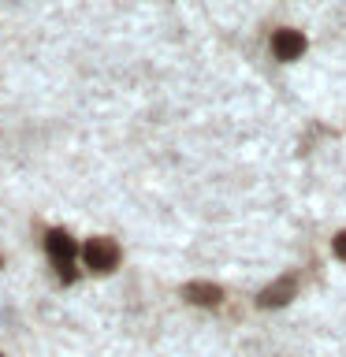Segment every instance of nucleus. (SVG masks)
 Returning <instances> with one entry per match:
<instances>
[{
	"instance_id": "obj_8",
	"label": "nucleus",
	"mask_w": 346,
	"mask_h": 357,
	"mask_svg": "<svg viewBox=\"0 0 346 357\" xmlns=\"http://www.w3.org/2000/svg\"><path fill=\"white\" fill-rule=\"evenodd\" d=\"M0 357H4V354H0Z\"/></svg>"
},
{
	"instance_id": "obj_2",
	"label": "nucleus",
	"mask_w": 346,
	"mask_h": 357,
	"mask_svg": "<svg viewBox=\"0 0 346 357\" xmlns=\"http://www.w3.org/2000/svg\"><path fill=\"white\" fill-rule=\"evenodd\" d=\"M82 261L89 272H112V268L119 264V250H116V242H108V238H89L82 245Z\"/></svg>"
},
{
	"instance_id": "obj_1",
	"label": "nucleus",
	"mask_w": 346,
	"mask_h": 357,
	"mask_svg": "<svg viewBox=\"0 0 346 357\" xmlns=\"http://www.w3.org/2000/svg\"><path fill=\"white\" fill-rule=\"evenodd\" d=\"M45 250H49V257L56 261V268H60L63 283H75V253H78L75 238H67L63 231H49L45 234Z\"/></svg>"
},
{
	"instance_id": "obj_4",
	"label": "nucleus",
	"mask_w": 346,
	"mask_h": 357,
	"mask_svg": "<svg viewBox=\"0 0 346 357\" xmlns=\"http://www.w3.org/2000/svg\"><path fill=\"white\" fill-rule=\"evenodd\" d=\"M306 49H309L306 33H298V30H276V38H272L276 60H301Z\"/></svg>"
},
{
	"instance_id": "obj_7",
	"label": "nucleus",
	"mask_w": 346,
	"mask_h": 357,
	"mask_svg": "<svg viewBox=\"0 0 346 357\" xmlns=\"http://www.w3.org/2000/svg\"><path fill=\"white\" fill-rule=\"evenodd\" d=\"M0 264H4V257H0Z\"/></svg>"
},
{
	"instance_id": "obj_5",
	"label": "nucleus",
	"mask_w": 346,
	"mask_h": 357,
	"mask_svg": "<svg viewBox=\"0 0 346 357\" xmlns=\"http://www.w3.org/2000/svg\"><path fill=\"white\" fill-rule=\"evenodd\" d=\"M183 298L190 301V305L212 309V305H220V301H223V290H220L216 283H186V287H183Z\"/></svg>"
},
{
	"instance_id": "obj_6",
	"label": "nucleus",
	"mask_w": 346,
	"mask_h": 357,
	"mask_svg": "<svg viewBox=\"0 0 346 357\" xmlns=\"http://www.w3.org/2000/svg\"><path fill=\"white\" fill-rule=\"evenodd\" d=\"M335 257H339V261H346V231L335 234Z\"/></svg>"
},
{
	"instance_id": "obj_3",
	"label": "nucleus",
	"mask_w": 346,
	"mask_h": 357,
	"mask_svg": "<svg viewBox=\"0 0 346 357\" xmlns=\"http://www.w3.org/2000/svg\"><path fill=\"white\" fill-rule=\"evenodd\" d=\"M298 290V279L294 275H279L276 283H268L261 294H257V309H283Z\"/></svg>"
}]
</instances>
